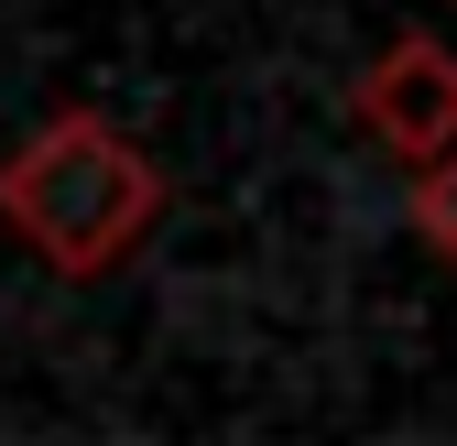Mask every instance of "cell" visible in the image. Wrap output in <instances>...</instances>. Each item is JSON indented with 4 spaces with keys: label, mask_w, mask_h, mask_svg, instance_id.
I'll return each mask as SVG.
<instances>
[{
    "label": "cell",
    "mask_w": 457,
    "mask_h": 446,
    "mask_svg": "<svg viewBox=\"0 0 457 446\" xmlns=\"http://www.w3.org/2000/svg\"><path fill=\"white\" fill-rule=\"evenodd\" d=\"M153 218H163V163L109 109H54L44 131L0 153V229L66 284L120 272L153 240Z\"/></svg>",
    "instance_id": "6da1fadb"
},
{
    "label": "cell",
    "mask_w": 457,
    "mask_h": 446,
    "mask_svg": "<svg viewBox=\"0 0 457 446\" xmlns=\"http://www.w3.org/2000/svg\"><path fill=\"white\" fill-rule=\"evenodd\" d=\"M414 240H425L436 261H457V153L414 163Z\"/></svg>",
    "instance_id": "3957f363"
},
{
    "label": "cell",
    "mask_w": 457,
    "mask_h": 446,
    "mask_svg": "<svg viewBox=\"0 0 457 446\" xmlns=\"http://www.w3.org/2000/svg\"><path fill=\"white\" fill-rule=\"evenodd\" d=\"M349 120H360L392 163L457 153V44H436V33L381 44L370 66H360V87H349Z\"/></svg>",
    "instance_id": "7a4b0ae2"
}]
</instances>
